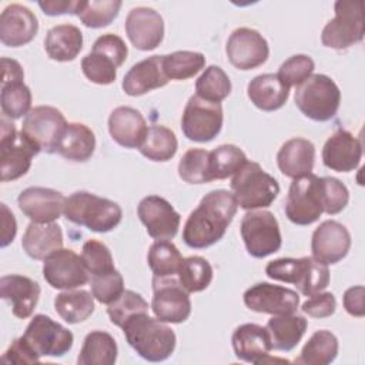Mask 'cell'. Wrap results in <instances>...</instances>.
Returning <instances> with one entry per match:
<instances>
[{
    "mask_svg": "<svg viewBox=\"0 0 365 365\" xmlns=\"http://www.w3.org/2000/svg\"><path fill=\"white\" fill-rule=\"evenodd\" d=\"M237 208L238 204L232 192L227 190L210 191L188 215L182 230L184 242L195 250L214 245L224 237Z\"/></svg>",
    "mask_w": 365,
    "mask_h": 365,
    "instance_id": "obj_1",
    "label": "cell"
},
{
    "mask_svg": "<svg viewBox=\"0 0 365 365\" xmlns=\"http://www.w3.org/2000/svg\"><path fill=\"white\" fill-rule=\"evenodd\" d=\"M123 331L128 345L145 361H165L175 349L174 331L167 322L153 318L147 312L131 317L123 325Z\"/></svg>",
    "mask_w": 365,
    "mask_h": 365,
    "instance_id": "obj_2",
    "label": "cell"
},
{
    "mask_svg": "<svg viewBox=\"0 0 365 365\" xmlns=\"http://www.w3.org/2000/svg\"><path fill=\"white\" fill-rule=\"evenodd\" d=\"M64 217L76 224L94 232H108L114 230L121 218V207L108 200L87 191L73 192L66 198Z\"/></svg>",
    "mask_w": 365,
    "mask_h": 365,
    "instance_id": "obj_3",
    "label": "cell"
},
{
    "mask_svg": "<svg viewBox=\"0 0 365 365\" xmlns=\"http://www.w3.org/2000/svg\"><path fill=\"white\" fill-rule=\"evenodd\" d=\"M265 274L271 279L294 284L307 297L324 291L329 284L328 267L312 257L274 259L267 264Z\"/></svg>",
    "mask_w": 365,
    "mask_h": 365,
    "instance_id": "obj_4",
    "label": "cell"
},
{
    "mask_svg": "<svg viewBox=\"0 0 365 365\" xmlns=\"http://www.w3.org/2000/svg\"><path fill=\"white\" fill-rule=\"evenodd\" d=\"M231 190L238 207L257 210L269 207L279 192L278 181L258 163L247 161L231 180Z\"/></svg>",
    "mask_w": 365,
    "mask_h": 365,
    "instance_id": "obj_5",
    "label": "cell"
},
{
    "mask_svg": "<svg viewBox=\"0 0 365 365\" xmlns=\"http://www.w3.org/2000/svg\"><path fill=\"white\" fill-rule=\"evenodd\" d=\"M295 106L314 121H328L335 117L341 104V91L325 74H312L297 86Z\"/></svg>",
    "mask_w": 365,
    "mask_h": 365,
    "instance_id": "obj_6",
    "label": "cell"
},
{
    "mask_svg": "<svg viewBox=\"0 0 365 365\" xmlns=\"http://www.w3.org/2000/svg\"><path fill=\"white\" fill-rule=\"evenodd\" d=\"M128 48L124 40L113 33L100 36L91 51L83 57L81 70L83 74L96 84L107 86L115 81L117 68L125 61Z\"/></svg>",
    "mask_w": 365,
    "mask_h": 365,
    "instance_id": "obj_7",
    "label": "cell"
},
{
    "mask_svg": "<svg viewBox=\"0 0 365 365\" xmlns=\"http://www.w3.org/2000/svg\"><path fill=\"white\" fill-rule=\"evenodd\" d=\"M335 17L329 20L321 33L325 47L345 50L364 38V13L361 0H338L334 6Z\"/></svg>",
    "mask_w": 365,
    "mask_h": 365,
    "instance_id": "obj_8",
    "label": "cell"
},
{
    "mask_svg": "<svg viewBox=\"0 0 365 365\" xmlns=\"http://www.w3.org/2000/svg\"><path fill=\"white\" fill-rule=\"evenodd\" d=\"M66 117L51 106H37L29 111L21 124V134L38 154L57 153L60 138L67 127Z\"/></svg>",
    "mask_w": 365,
    "mask_h": 365,
    "instance_id": "obj_9",
    "label": "cell"
},
{
    "mask_svg": "<svg viewBox=\"0 0 365 365\" xmlns=\"http://www.w3.org/2000/svg\"><path fill=\"white\" fill-rule=\"evenodd\" d=\"M240 231L248 254L254 258L268 257L281 248L282 238L279 225L269 211H248L242 217Z\"/></svg>",
    "mask_w": 365,
    "mask_h": 365,
    "instance_id": "obj_10",
    "label": "cell"
},
{
    "mask_svg": "<svg viewBox=\"0 0 365 365\" xmlns=\"http://www.w3.org/2000/svg\"><path fill=\"white\" fill-rule=\"evenodd\" d=\"M221 103L207 101L198 96H191L181 117L182 134L195 143L214 140L222 128Z\"/></svg>",
    "mask_w": 365,
    "mask_h": 365,
    "instance_id": "obj_11",
    "label": "cell"
},
{
    "mask_svg": "<svg viewBox=\"0 0 365 365\" xmlns=\"http://www.w3.org/2000/svg\"><path fill=\"white\" fill-rule=\"evenodd\" d=\"M23 336L38 356H64L74 342L71 331L43 314L33 317Z\"/></svg>",
    "mask_w": 365,
    "mask_h": 365,
    "instance_id": "obj_12",
    "label": "cell"
},
{
    "mask_svg": "<svg viewBox=\"0 0 365 365\" xmlns=\"http://www.w3.org/2000/svg\"><path fill=\"white\" fill-rule=\"evenodd\" d=\"M318 175L308 174L301 178H295L288 190L285 201V215L297 225H309L315 222L324 212Z\"/></svg>",
    "mask_w": 365,
    "mask_h": 365,
    "instance_id": "obj_13",
    "label": "cell"
},
{
    "mask_svg": "<svg viewBox=\"0 0 365 365\" xmlns=\"http://www.w3.org/2000/svg\"><path fill=\"white\" fill-rule=\"evenodd\" d=\"M37 153L23 137L17 133L11 123L1 118L0 137V178L1 181H14L31 167V160Z\"/></svg>",
    "mask_w": 365,
    "mask_h": 365,
    "instance_id": "obj_14",
    "label": "cell"
},
{
    "mask_svg": "<svg viewBox=\"0 0 365 365\" xmlns=\"http://www.w3.org/2000/svg\"><path fill=\"white\" fill-rule=\"evenodd\" d=\"M151 309L163 322L181 324L191 314V301L188 292L181 287L178 277L155 278L153 277Z\"/></svg>",
    "mask_w": 365,
    "mask_h": 365,
    "instance_id": "obj_15",
    "label": "cell"
},
{
    "mask_svg": "<svg viewBox=\"0 0 365 365\" xmlns=\"http://www.w3.org/2000/svg\"><path fill=\"white\" fill-rule=\"evenodd\" d=\"M43 277L56 289H74L90 281L81 257L67 248H60L44 259Z\"/></svg>",
    "mask_w": 365,
    "mask_h": 365,
    "instance_id": "obj_16",
    "label": "cell"
},
{
    "mask_svg": "<svg viewBox=\"0 0 365 365\" xmlns=\"http://www.w3.org/2000/svg\"><path fill=\"white\" fill-rule=\"evenodd\" d=\"M1 111L11 120L26 117L31 110V91L23 81L24 71L19 61L7 57L1 58Z\"/></svg>",
    "mask_w": 365,
    "mask_h": 365,
    "instance_id": "obj_17",
    "label": "cell"
},
{
    "mask_svg": "<svg viewBox=\"0 0 365 365\" xmlns=\"http://www.w3.org/2000/svg\"><path fill=\"white\" fill-rule=\"evenodd\" d=\"M225 53L230 63L238 70H252L267 61L269 47L267 40L257 30L240 27L228 37Z\"/></svg>",
    "mask_w": 365,
    "mask_h": 365,
    "instance_id": "obj_18",
    "label": "cell"
},
{
    "mask_svg": "<svg viewBox=\"0 0 365 365\" xmlns=\"http://www.w3.org/2000/svg\"><path fill=\"white\" fill-rule=\"evenodd\" d=\"M247 308L261 314H294L299 305V295L289 288L268 282H258L244 292Z\"/></svg>",
    "mask_w": 365,
    "mask_h": 365,
    "instance_id": "obj_19",
    "label": "cell"
},
{
    "mask_svg": "<svg viewBox=\"0 0 365 365\" xmlns=\"http://www.w3.org/2000/svg\"><path fill=\"white\" fill-rule=\"evenodd\" d=\"M140 221L154 240H171L177 235L181 217L174 207L160 195L144 197L137 207Z\"/></svg>",
    "mask_w": 365,
    "mask_h": 365,
    "instance_id": "obj_20",
    "label": "cell"
},
{
    "mask_svg": "<svg viewBox=\"0 0 365 365\" xmlns=\"http://www.w3.org/2000/svg\"><path fill=\"white\" fill-rule=\"evenodd\" d=\"M351 248V234L338 221L327 220L312 232V258L324 265H332L346 257Z\"/></svg>",
    "mask_w": 365,
    "mask_h": 365,
    "instance_id": "obj_21",
    "label": "cell"
},
{
    "mask_svg": "<svg viewBox=\"0 0 365 365\" xmlns=\"http://www.w3.org/2000/svg\"><path fill=\"white\" fill-rule=\"evenodd\" d=\"M124 29L130 43L141 51L154 50L164 37V20L160 13L150 7L131 9Z\"/></svg>",
    "mask_w": 365,
    "mask_h": 365,
    "instance_id": "obj_22",
    "label": "cell"
},
{
    "mask_svg": "<svg viewBox=\"0 0 365 365\" xmlns=\"http://www.w3.org/2000/svg\"><path fill=\"white\" fill-rule=\"evenodd\" d=\"M17 202L21 212L31 222L46 224L54 222L64 212L66 197L51 188L29 187L20 192Z\"/></svg>",
    "mask_w": 365,
    "mask_h": 365,
    "instance_id": "obj_23",
    "label": "cell"
},
{
    "mask_svg": "<svg viewBox=\"0 0 365 365\" xmlns=\"http://www.w3.org/2000/svg\"><path fill=\"white\" fill-rule=\"evenodd\" d=\"M234 354L238 359L250 364H265V362H288L284 359H275L269 356L272 349L268 332L258 324H242L235 328L232 338Z\"/></svg>",
    "mask_w": 365,
    "mask_h": 365,
    "instance_id": "obj_24",
    "label": "cell"
},
{
    "mask_svg": "<svg viewBox=\"0 0 365 365\" xmlns=\"http://www.w3.org/2000/svg\"><path fill=\"white\" fill-rule=\"evenodd\" d=\"M38 31L34 13L23 4H9L0 16V41L7 47L30 43Z\"/></svg>",
    "mask_w": 365,
    "mask_h": 365,
    "instance_id": "obj_25",
    "label": "cell"
},
{
    "mask_svg": "<svg viewBox=\"0 0 365 365\" xmlns=\"http://www.w3.org/2000/svg\"><path fill=\"white\" fill-rule=\"evenodd\" d=\"M362 157L361 141L346 130H338L324 144L322 163L327 168L348 173L359 165Z\"/></svg>",
    "mask_w": 365,
    "mask_h": 365,
    "instance_id": "obj_26",
    "label": "cell"
},
{
    "mask_svg": "<svg viewBox=\"0 0 365 365\" xmlns=\"http://www.w3.org/2000/svg\"><path fill=\"white\" fill-rule=\"evenodd\" d=\"M0 297L10 304L14 317L24 319L33 314L38 302L40 285L24 275H4L0 279Z\"/></svg>",
    "mask_w": 365,
    "mask_h": 365,
    "instance_id": "obj_27",
    "label": "cell"
},
{
    "mask_svg": "<svg viewBox=\"0 0 365 365\" xmlns=\"http://www.w3.org/2000/svg\"><path fill=\"white\" fill-rule=\"evenodd\" d=\"M147 128L143 114L128 106L114 108L108 117L110 135L124 148H138L145 137Z\"/></svg>",
    "mask_w": 365,
    "mask_h": 365,
    "instance_id": "obj_28",
    "label": "cell"
},
{
    "mask_svg": "<svg viewBox=\"0 0 365 365\" xmlns=\"http://www.w3.org/2000/svg\"><path fill=\"white\" fill-rule=\"evenodd\" d=\"M168 78L163 68V56H151L135 63L123 78V90L127 96L137 97L151 90L164 87Z\"/></svg>",
    "mask_w": 365,
    "mask_h": 365,
    "instance_id": "obj_29",
    "label": "cell"
},
{
    "mask_svg": "<svg viewBox=\"0 0 365 365\" xmlns=\"http://www.w3.org/2000/svg\"><path fill=\"white\" fill-rule=\"evenodd\" d=\"M315 160V147L309 140L295 137L285 141L278 154L277 164L279 171L292 180L312 173Z\"/></svg>",
    "mask_w": 365,
    "mask_h": 365,
    "instance_id": "obj_30",
    "label": "cell"
},
{
    "mask_svg": "<svg viewBox=\"0 0 365 365\" xmlns=\"http://www.w3.org/2000/svg\"><path fill=\"white\" fill-rule=\"evenodd\" d=\"M21 247L33 259H46L63 248L61 228L54 222H30L21 240Z\"/></svg>",
    "mask_w": 365,
    "mask_h": 365,
    "instance_id": "obj_31",
    "label": "cell"
},
{
    "mask_svg": "<svg viewBox=\"0 0 365 365\" xmlns=\"http://www.w3.org/2000/svg\"><path fill=\"white\" fill-rule=\"evenodd\" d=\"M251 103L262 111L279 110L289 97V88L277 74H259L254 77L247 87Z\"/></svg>",
    "mask_w": 365,
    "mask_h": 365,
    "instance_id": "obj_32",
    "label": "cell"
},
{
    "mask_svg": "<svg viewBox=\"0 0 365 365\" xmlns=\"http://www.w3.org/2000/svg\"><path fill=\"white\" fill-rule=\"evenodd\" d=\"M308 327V321L301 315L284 314V315H272L265 329L268 332L271 346L277 351H291L294 349L301 338L305 334Z\"/></svg>",
    "mask_w": 365,
    "mask_h": 365,
    "instance_id": "obj_33",
    "label": "cell"
},
{
    "mask_svg": "<svg viewBox=\"0 0 365 365\" xmlns=\"http://www.w3.org/2000/svg\"><path fill=\"white\" fill-rule=\"evenodd\" d=\"M83 48V33L73 24H58L47 31L44 50L51 60L71 61Z\"/></svg>",
    "mask_w": 365,
    "mask_h": 365,
    "instance_id": "obj_34",
    "label": "cell"
},
{
    "mask_svg": "<svg viewBox=\"0 0 365 365\" xmlns=\"http://www.w3.org/2000/svg\"><path fill=\"white\" fill-rule=\"evenodd\" d=\"M96 148V135L83 123H68L57 147V153L66 160L84 163Z\"/></svg>",
    "mask_w": 365,
    "mask_h": 365,
    "instance_id": "obj_35",
    "label": "cell"
},
{
    "mask_svg": "<svg viewBox=\"0 0 365 365\" xmlns=\"http://www.w3.org/2000/svg\"><path fill=\"white\" fill-rule=\"evenodd\" d=\"M115 339L106 331H91L86 335L77 358L78 365H113L117 361Z\"/></svg>",
    "mask_w": 365,
    "mask_h": 365,
    "instance_id": "obj_36",
    "label": "cell"
},
{
    "mask_svg": "<svg viewBox=\"0 0 365 365\" xmlns=\"http://www.w3.org/2000/svg\"><path fill=\"white\" fill-rule=\"evenodd\" d=\"M54 308L67 324H78L94 312V297L84 289H66L54 298Z\"/></svg>",
    "mask_w": 365,
    "mask_h": 365,
    "instance_id": "obj_37",
    "label": "cell"
},
{
    "mask_svg": "<svg viewBox=\"0 0 365 365\" xmlns=\"http://www.w3.org/2000/svg\"><path fill=\"white\" fill-rule=\"evenodd\" d=\"M178 143L175 134L165 125L154 124L147 128L138 150L151 161H168L175 155Z\"/></svg>",
    "mask_w": 365,
    "mask_h": 365,
    "instance_id": "obj_38",
    "label": "cell"
},
{
    "mask_svg": "<svg viewBox=\"0 0 365 365\" xmlns=\"http://www.w3.org/2000/svg\"><path fill=\"white\" fill-rule=\"evenodd\" d=\"M338 355V339L327 329H319L311 335L304 345L297 364L304 365H327L331 364Z\"/></svg>",
    "mask_w": 365,
    "mask_h": 365,
    "instance_id": "obj_39",
    "label": "cell"
},
{
    "mask_svg": "<svg viewBox=\"0 0 365 365\" xmlns=\"http://www.w3.org/2000/svg\"><path fill=\"white\" fill-rule=\"evenodd\" d=\"M182 259L178 248L168 240H157L147 254L148 267L155 278L177 277Z\"/></svg>",
    "mask_w": 365,
    "mask_h": 365,
    "instance_id": "obj_40",
    "label": "cell"
},
{
    "mask_svg": "<svg viewBox=\"0 0 365 365\" xmlns=\"http://www.w3.org/2000/svg\"><path fill=\"white\" fill-rule=\"evenodd\" d=\"M247 155L234 144H222L210 151V178L225 180L232 177L245 163Z\"/></svg>",
    "mask_w": 365,
    "mask_h": 365,
    "instance_id": "obj_41",
    "label": "cell"
},
{
    "mask_svg": "<svg viewBox=\"0 0 365 365\" xmlns=\"http://www.w3.org/2000/svg\"><path fill=\"white\" fill-rule=\"evenodd\" d=\"M121 7L118 0H91L77 1L74 14L86 27L101 29L108 26L117 16Z\"/></svg>",
    "mask_w": 365,
    "mask_h": 365,
    "instance_id": "obj_42",
    "label": "cell"
},
{
    "mask_svg": "<svg viewBox=\"0 0 365 365\" xmlns=\"http://www.w3.org/2000/svg\"><path fill=\"white\" fill-rule=\"evenodd\" d=\"M205 66V57L198 51L180 50L163 56V68L168 80H187Z\"/></svg>",
    "mask_w": 365,
    "mask_h": 365,
    "instance_id": "obj_43",
    "label": "cell"
},
{
    "mask_svg": "<svg viewBox=\"0 0 365 365\" xmlns=\"http://www.w3.org/2000/svg\"><path fill=\"white\" fill-rule=\"evenodd\" d=\"M178 281L181 287L188 292H200L208 288L212 281L211 264L198 255L184 258L178 269Z\"/></svg>",
    "mask_w": 365,
    "mask_h": 365,
    "instance_id": "obj_44",
    "label": "cell"
},
{
    "mask_svg": "<svg viewBox=\"0 0 365 365\" xmlns=\"http://www.w3.org/2000/svg\"><path fill=\"white\" fill-rule=\"evenodd\" d=\"M195 96L212 101L221 103L231 93V81L227 73L218 66H210L195 81Z\"/></svg>",
    "mask_w": 365,
    "mask_h": 365,
    "instance_id": "obj_45",
    "label": "cell"
},
{
    "mask_svg": "<svg viewBox=\"0 0 365 365\" xmlns=\"http://www.w3.org/2000/svg\"><path fill=\"white\" fill-rule=\"evenodd\" d=\"M178 175L188 184L210 182V151L190 148L178 163Z\"/></svg>",
    "mask_w": 365,
    "mask_h": 365,
    "instance_id": "obj_46",
    "label": "cell"
},
{
    "mask_svg": "<svg viewBox=\"0 0 365 365\" xmlns=\"http://www.w3.org/2000/svg\"><path fill=\"white\" fill-rule=\"evenodd\" d=\"M148 311V302L137 292L131 289H124L123 294L108 304L107 314L110 317L111 324H114L118 328H123V325L134 315L144 314Z\"/></svg>",
    "mask_w": 365,
    "mask_h": 365,
    "instance_id": "obj_47",
    "label": "cell"
},
{
    "mask_svg": "<svg viewBox=\"0 0 365 365\" xmlns=\"http://www.w3.org/2000/svg\"><path fill=\"white\" fill-rule=\"evenodd\" d=\"M318 184L324 212L331 215L341 212L349 201V191L345 184L334 177H319Z\"/></svg>",
    "mask_w": 365,
    "mask_h": 365,
    "instance_id": "obj_48",
    "label": "cell"
},
{
    "mask_svg": "<svg viewBox=\"0 0 365 365\" xmlns=\"http://www.w3.org/2000/svg\"><path fill=\"white\" fill-rule=\"evenodd\" d=\"M81 259L90 275H98L115 269L108 247L97 240H88L83 244Z\"/></svg>",
    "mask_w": 365,
    "mask_h": 365,
    "instance_id": "obj_49",
    "label": "cell"
},
{
    "mask_svg": "<svg viewBox=\"0 0 365 365\" xmlns=\"http://www.w3.org/2000/svg\"><path fill=\"white\" fill-rule=\"evenodd\" d=\"M91 294L101 304H111L124 291L123 275L117 271H108L98 275H91Z\"/></svg>",
    "mask_w": 365,
    "mask_h": 365,
    "instance_id": "obj_50",
    "label": "cell"
},
{
    "mask_svg": "<svg viewBox=\"0 0 365 365\" xmlns=\"http://www.w3.org/2000/svg\"><path fill=\"white\" fill-rule=\"evenodd\" d=\"M315 68V63L309 56L295 54L285 60L277 73L278 78L289 88L304 83Z\"/></svg>",
    "mask_w": 365,
    "mask_h": 365,
    "instance_id": "obj_51",
    "label": "cell"
},
{
    "mask_svg": "<svg viewBox=\"0 0 365 365\" xmlns=\"http://www.w3.org/2000/svg\"><path fill=\"white\" fill-rule=\"evenodd\" d=\"M336 299L332 292H317L301 307V311L312 318H327L335 312Z\"/></svg>",
    "mask_w": 365,
    "mask_h": 365,
    "instance_id": "obj_52",
    "label": "cell"
},
{
    "mask_svg": "<svg viewBox=\"0 0 365 365\" xmlns=\"http://www.w3.org/2000/svg\"><path fill=\"white\" fill-rule=\"evenodd\" d=\"M1 361L6 364H37L40 356L24 336H20L10 344L7 351L1 355Z\"/></svg>",
    "mask_w": 365,
    "mask_h": 365,
    "instance_id": "obj_53",
    "label": "cell"
},
{
    "mask_svg": "<svg viewBox=\"0 0 365 365\" xmlns=\"http://www.w3.org/2000/svg\"><path fill=\"white\" fill-rule=\"evenodd\" d=\"M364 287L356 285L351 287L344 294V308L346 312L352 317H364L365 308H364Z\"/></svg>",
    "mask_w": 365,
    "mask_h": 365,
    "instance_id": "obj_54",
    "label": "cell"
},
{
    "mask_svg": "<svg viewBox=\"0 0 365 365\" xmlns=\"http://www.w3.org/2000/svg\"><path fill=\"white\" fill-rule=\"evenodd\" d=\"M1 248L7 247L16 237L17 232V222L13 212L7 208L6 204H1Z\"/></svg>",
    "mask_w": 365,
    "mask_h": 365,
    "instance_id": "obj_55",
    "label": "cell"
},
{
    "mask_svg": "<svg viewBox=\"0 0 365 365\" xmlns=\"http://www.w3.org/2000/svg\"><path fill=\"white\" fill-rule=\"evenodd\" d=\"M40 9L47 16H61V14H74L77 1L71 0H46L38 1Z\"/></svg>",
    "mask_w": 365,
    "mask_h": 365,
    "instance_id": "obj_56",
    "label": "cell"
}]
</instances>
